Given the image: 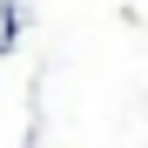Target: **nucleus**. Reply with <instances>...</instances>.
<instances>
[{
  "label": "nucleus",
  "instance_id": "nucleus-1",
  "mask_svg": "<svg viewBox=\"0 0 148 148\" xmlns=\"http://www.w3.org/2000/svg\"><path fill=\"white\" fill-rule=\"evenodd\" d=\"M20 34H27V7L20 0H0V47H14Z\"/></svg>",
  "mask_w": 148,
  "mask_h": 148
}]
</instances>
